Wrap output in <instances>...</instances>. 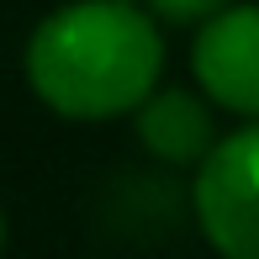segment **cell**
<instances>
[{"mask_svg": "<svg viewBox=\"0 0 259 259\" xmlns=\"http://www.w3.org/2000/svg\"><path fill=\"white\" fill-rule=\"evenodd\" d=\"M164 79V32L143 0H69L27 37V85L69 122L133 116Z\"/></svg>", "mask_w": 259, "mask_h": 259, "instance_id": "1", "label": "cell"}, {"mask_svg": "<svg viewBox=\"0 0 259 259\" xmlns=\"http://www.w3.org/2000/svg\"><path fill=\"white\" fill-rule=\"evenodd\" d=\"M191 217L217 254L259 259V116L238 133H222L217 148L196 164Z\"/></svg>", "mask_w": 259, "mask_h": 259, "instance_id": "2", "label": "cell"}, {"mask_svg": "<svg viewBox=\"0 0 259 259\" xmlns=\"http://www.w3.org/2000/svg\"><path fill=\"white\" fill-rule=\"evenodd\" d=\"M191 74L211 96V106L254 122L259 116V0H249V6L233 0L196 27Z\"/></svg>", "mask_w": 259, "mask_h": 259, "instance_id": "3", "label": "cell"}, {"mask_svg": "<svg viewBox=\"0 0 259 259\" xmlns=\"http://www.w3.org/2000/svg\"><path fill=\"white\" fill-rule=\"evenodd\" d=\"M133 127H138L143 154H154L159 164H169V169H196V164L217 148V138H222L206 90L201 85H196V90L164 85V79L138 101Z\"/></svg>", "mask_w": 259, "mask_h": 259, "instance_id": "4", "label": "cell"}, {"mask_svg": "<svg viewBox=\"0 0 259 259\" xmlns=\"http://www.w3.org/2000/svg\"><path fill=\"white\" fill-rule=\"evenodd\" d=\"M143 6L154 11L159 21H169V27H201L206 16H217L233 0H143Z\"/></svg>", "mask_w": 259, "mask_h": 259, "instance_id": "5", "label": "cell"}, {"mask_svg": "<svg viewBox=\"0 0 259 259\" xmlns=\"http://www.w3.org/2000/svg\"><path fill=\"white\" fill-rule=\"evenodd\" d=\"M0 249H6V211H0Z\"/></svg>", "mask_w": 259, "mask_h": 259, "instance_id": "6", "label": "cell"}]
</instances>
